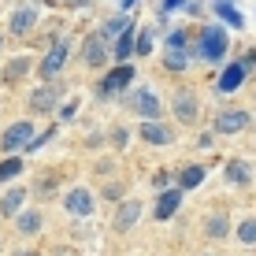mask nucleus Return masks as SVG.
<instances>
[{"instance_id": "24", "label": "nucleus", "mask_w": 256, "mask_h": 256, "mask_svg": "<svg viewBox=\"0 0 256 256\" xmlns=\"http://www.w3.org/2000/svg\"><path fill=\"white\" fill-rule=\"evenodd\" d=\"M238 242L256 245V219H242V223H238Z\"/></svg>"}, {"instance_id": "10", "label": "nucleus", "mask_w": 256, "mask_h": 256, "mask_svg": "<svg viewBox=\"0 0 256 256\" xmlns=\"http://www.w3.org/2000/svg\"><path fill=\"white\" fill-rule=\"evenodd\" d=\"M82 52H86V64L90 67H104V60H108V38L104 34H90L82 41Z\"/></svg>"}, {"instance_id": "25", "label": "nucleus", "mask_w": 256, "mask_h": 256, "mask_svg": "<svg viewBox=\"0 0 256 256\" xmlns=\"http://www.w3.org/2000/svg\"><path fill=\"white\" fill-rule=\"evenodd\" d=\"M126 26H130V19H126V15H119V19H108V22H104V30H100V34H104V38H119Z\"/></svg>"}, {"instance_id": "8", "label": "nucleus", "mask_w": 256, "mask_h": 256, "mask_svg": "<svg viewBox=\"0 0 256 256\" xmlns=\"http://www.w3.org/2000/svg\"><path fill=\"white\" fill-rule=\"evenodd\" d=\"M64 208L70 212V216H93V193L86 190V186H74V190H67V197H64Z\"/></svg>"}, {"instance_id": "33", "label": "nucleus", "mask_w": 256, "mask_h": 256, "mask_svg": "<svg viewBox=\"0 0 256 256\" xmlns=\"http://www.w3.org/2000/svg\"><path fill=\"white\" fill-rule=\"evenodd\" d=\"M56 186H60V178H56V174H52V178H41V186H38V190H41V193H52Z\"/></svg>"}, {"instance_id": "3", "label": "nucleus", "mask_w": 256, "mask_h": 256, "mask_svg": "<svg viewBox=\"0 0 256 256\" xmlns=\"http://www.w3.org/2000/svg\"><path fill=\"white\" fill-rule=\"evenodd\" d=\"M130 108H134L141 119H148V122H160V116H164V104H160V96L152 90H138L130 96Z\"/></svg>"}, {"instance_id": "28", "label": "nucleus", "mask_w": 256, "mask_h": 256, "mask_svg": "<svg viewBox=\"0 0 256 256\" xmlns=\"http://www.w3.org/2000/svg\"><path fill=\"white\" fill-rule=\"evenodd\" d=\"M122 193H126L122 182H108V186H104V197H108V200H122Z\"/></svg>"}, {"instance_id": "1", "label": "nucleus", "mask_w": 256, "mask_h": 256, "mask_svg": "<svg viewBox=\"0 0 256 256\" xmlns=\"http://www.w3.org/2000/svg\"><path fill=\"white\" fill-rule=\"evenodd\" d=\"M30 141H34V122L19 119V122H12V126L0 134V152H4V156H19V152H26Z\"/></svg>"}, {"instance_id": "9", "label": "nucleus", "mask_w": 256, "mask_h": 256, "mask_svg": "<svg viewBox=\"0 0 256 256\" xmlns=\"http://www.w3.org/2000/svg\"><path fill=\"white\" fill-rule=\"evenodd\" d=\"M245 126H249V112L245 108H230V112H219L216 116V134H238Z\"/></svg>"}, {"instance_id": "16", "label": "nucleus", "mask_w": 256, "mask_h": 256, "mask_svg": "<svg viewBox=\"0 0 256 256\" xmlns=\"http://www.w3.org/2000/svg\"><path fill=\"white\" fill-rule=\"evenodd\" d=\"M64 60H67V45H56L45 60H41V78H45V82H52V78L60 74V67H64Z\"/></svg>"}, {"instance_id": "2", "label": "nucleus", "mask_w": 256, "mask_h": 256, "mask_svg": "<svg viewBox=\"0 0 256 256\" xmlns=\"http://www.w3.org/2000/svg\"><path fill=\"white\" fill-rule=\"evenodd\" d=\"M197 52L208 64H219V60L226 56V30L223 26H204V30H200V41H197Z\"/></svg>"}, {"instance_id": "23", "label": "nucleus", "mask_w": 256, "mask_h": 256, "mask_svg": "<svg viewBox=\"0 0 256 256\" xmlns=\"http://www.w3.org/2000/svg\"><path fill=\"white\" fill-rule=\"evenodd\" d=\"M19 171H22V156H8V160H0V182H12Z\"/></svg>"}, {"instance_id": "35", "label": "nucleus", "mask_w": 256, "mask_h": 256, "mask_svg": "<svg viewBox=\"0 0 256 256\" xmlns=\"http://www.w3.org/2000/svg\"><path fill=\"white\" fill-rule=\"evenodd\" d=\"M197 148H212V134H200L197 138Z\"/></svg>"}, {"instance_id": "22", "label": "nucleus", "mask_w": 256, "mask_h": 256, "mask_svg": "<svg viewBox=\"0 0 256 256\" xmlns=\"http://www.w3.org/2000/svg\"><path fill=\"white\" fill-rule=\"evenodd\" d=\"M204 234L208 238H226V234H230V219H226V216H208L204 219Z\"/></svg>"}, {"instance_id": "15", "label": "nucleus", "mask_w": 256, "mask_h": 256, "mask_svg": "<svg viewBox=\"0 0 256 256\" xmlns=\"http://www.w3.org/2000/svg\"><path fill=\"white\" fill-rule=\"evenodd\" d=\"M242 82H245V67L242 64H230V67H223V74H219V93H234V90H242Z\"/></svg>"}, {"instance_id": "7", "label": "nucleus", "mask_w": 256, "mask_h": 256, "mask_svg": "<svg viewBox=\"0 0 256 256\" xmlns=\"http://www.w3.org/2000/svg\"><path fill=\"white\" fill-rule=\"evenodd\" d=\"M182 197H186V193H182L178 186H174V190H164L160 197H156V204H152V216L160 219V223H167V219L182 208Z\"/></svg>"}, {"instance_id": "17", "label": "nucleus", "mask_w": 256, "mask_h": 256, "mask_svg": "<svg viewBox=\"0 0 256 256\" xmlns=\"http://www.w3.org/2000/svg\"><path fill=\"white\" fill-rule=\"evenodd\" d=\"M134 41H138V34H134V26H126V30L119 34V41H116V48H112V56L119 60V64H126L130 56H134Z\"/></svg>"}, {"instance_id": "32", "label": "nucleus", "mask_w": 256, "mask_h": 256, "mask_svg": "<svg viewBox=\"0 0 256 256\" xmlns=\"http://www.w3.org/2000/svg\"><path fill=\"white\" fill-rule=\"evenodd\" d=\"M167 182H171V174H167V171H156L152 174V186L156 190H167Z\"/></svg>"}, {"instance_id": "11", "label": "nucleus", "mask_w": 256, "mask_h": 256, "mask_svg": "<svg viewBox=\"0 0 256 256\" xmlns=\"http://www.w3.org/2000/svg\"><path fill=\"white\" fill-rule=\"evenodd\" d=\"M26 200H30V193H26L22 186H12L4 197H0V216H4V219H15V216L26 208Z\"/></svg>"}, {"instance_id": "26", "label": "nucleus", "mask_w": 256, "mask_h": 256, "mask_svg": "<svg viewBox=\"0 0 256 256\" xmlns=\"http://www.w3.org/2000/svg\"><path fill=\"white\" fill-rule=\"evenodd\" d=\"M164 67H167V70H182V67H186V56H182V52H171V48H167Z\"/></svg>"}, {"instance_id": "13", "label": "nucleus", "mask_w": 256, "mask_h": 256, "mask_svg": "<svg viewBox=\"0 0 256 256\" xmlns=\"http://www.w3.org/2000/svg\"><path fill=\"white\" fill-rule=\"evenodd\" d=\"M138 138H141V141H148V145H171V141H174V138H171V130H167L164 122H148V119L138 126Z\"/></svg>"}, {"instance_id": "34", "label": "nucleus", "mask_w": 256, "mask_h": 256, "mask_svg": "<svg viewBox=\"0 0 256 256\" xmlns=\"http://www.w3.org/2000/svg\"><path fill=\"white\" fill-rule=\"evenodd\" d=\"M242 67H245V70H256V52H249V56L242 60Z\"/></svg>"}, {"instance_id": "19", "label": "nucleus", "mask_w": 256, "mask_h": 256, "mask_svg": "<svg viewBox=\"0 0 256 256\" xmlns=\"http://www.w3.org/2000/svg\"><path fill=\"white\" fill-rule=\"evenodd\" d=\"M226 182H234V186H249V182H252V167L245 160H230V164H226Z\"/></svg>"}, {"instance_id": "31", "label": "nucleus", "mask_w": 256, "mask_h": 256, "mask_svg": "<svg viewBox=\"0 0 256 256\" xmlns=\"http://www.w3.org/2000/svg\"><path fill=\"white\" fill-rule=\"evenodd\" d=\"M148 48H152V38H148V34H138V41H134V52H141V56H145Z\"/></svg>"}, {"instance_id": "37", "label": "nucleus", "mask_w": 256, "mask_h": 256, "mask_svg": "<svg viewBox=\"0 0 256 256\" xmlns=\"http://www.w3.org/2000/svg\"><path fill=\"white\" fill-rule=\"evenodd\" d=\"M12 256H38V252H30V249H22V252H12Z\"/></svg>"}, {"instance_id": "6", "label": "nucleus", "mask_w": 256, "mask_h": 256, "mask_svg": "<svg viewBox=\"0 0 256 256\" xmlns=\"http://www.w3.org/2000/svg\"><path fill=\"white\" fill-rule=\"evenodd\" d=\"M130 82H134V67H130V64H119L116 70H112V74H104V82H100V96L122 93Z\"/></svg>"}, {"instance_id": "21", "label": "nucleus", "mask_w": 256, "mask_h": 256, "mask_svg": "<svg viewBox=\"0 0 256 256\" xmlns=\"http://www.w3.org/2000/svg\"><path fill=\"white\" fill-rule=\"evenodd\" d=\"M30 67H34V64H30V56H15L12 64L4 67V82H8V86H12V82H19V78H22Z\"/></svg>"}, {"instance_id": "18", "label": "nucleus", "mask_w": 256, "mask_h": 256, "mask_svg": "<svg viewBox=\"0 0 256 256\" xmlns=\"http://www.w3.org/2000/svg\"><path fill=\"white\" fill-rule=\"evenodd\" d=\"M204 167H200V164H190V167H182V171H178V190L182 193H186V190H197L200 186V182H204Z\"/></svg>"}, {"instance_id": "4", "label": "nucleus", "mask_w": 256, "mask_h": 256, "mask_svg": "<svg viewBox=\"0 0 256 256\" xmlns=\"http://www.w3.org/2000/svg\"><path fill=\"white\" fill-rule=\"evenodd\" d=\"M171 112H174V119H178V122L193 126V122H197L200 104H197V96H193L190 90H178V93H174V100H171Z\"/></svg>"}, {"instance_id": "27", "label": "nucleus", "mask_w": 256, "mask_h": 256, "mask_svg": "<svg viewBox=\"0 0 256 256\" xmlns=\"http://www.w3.org/2000/svg\"><path fill=\"white\" fill-rule=\"evenodd\" d=\"M219 15H223V19H226V22H230V26H242V15H238V12H234V8H230V4H226V0H219Z\"/></svg>"}, {"instance_id": "30", "label": "nucleus", "mask_w": 256, "mask_h": 256, "mask_svg": "<svg viewBox=\"0 0 256 256\" xmlns=\"http://www.w3.org/2000/svg\"><path fill=\"white\" fill-rule=\"evenodd\" d=\"M112 145H116V148H126V145H130V134H126L122 126H116V130H112Z\"/></svg>"}, {"instance_id": "29", "label": "nucleus", "mask_w": 256, "mask_h": 256, "mask_svg": "<svg viewBox=\"0 0 256 256\" xmlns=\"http://www.w3.org/2000/svg\"><path fill=\"white\" fill-rule=\"evenodd\" d=\"M167 48H171V52H182V48H186V34H182V30H174L171 38H167Z\"/></svg>"}, {"instance_id": "5", "label": "nucleus", "mask_w": 256, "mask_h": 256, "mask_svg": "<svg viewBox=\"0 0 256 256\" xmlns=\"http://www.w3.org/2000/svg\"><path fill=\"white\" fill-rule=\"evenodd\" d=\"M138 219H141V200H119L116 216H112V226H116L119 234H126V230H134Z\"/></svg>"}, {"instance_id": "36", "label": "nucleus", "mask_w": 256, "mask_h": 256, "mask_svg": "<svg viewBox=\"0 0 256 256\" xmlns=\"http://www.w3.org/2000/svg\"><path fill=\"white\" fill-rule=\"evenodd\" d=\"M174 8H182V0H164V12H174Z\"/></svg>"}, {"instance_id": "12", "label": "nucleus", "mask_w": 256, "mask_h": 256, "mask_svg": "<svg viewBox=\"0 0 256 256\" xmlns=\"http://www.w3.org/2000/svg\"><path fill=\"white\" fill-rule=\"evenodd\" d=\"M56 104H60V86H56V82H45L38 93L30 96V108H34V112H52Z\"/></svg>"}, {"instance_id": "20", "label": "nucleus", "mask_w": 256, "mask_h": 256, "mask_svg": "<svg viewBox=\"0 0 256 256\" xmlns=\"http://www.w3.org/2000/svg\"><path fill=\"white\" fill-rule=\"evenodd\" d=\"M34 22H38V8H19L12 15V34H30Z\"/></svg>"}, {"instance_id": "14", "label": "nucleus", "mask_w": 256, "mask_h": 256, "mask_svg": "<svg viewBox=\"0 0 256 256\" xmlns=\"http://www.w3.org/2000/svg\"><path fill=\"white\" fill-rule=\"evenodd\" d=\"M15 226H19V234L34 238V234H41V226H45V216H41L38 208H22L19 216H15Z\"/></svg>"}]
</instances>
